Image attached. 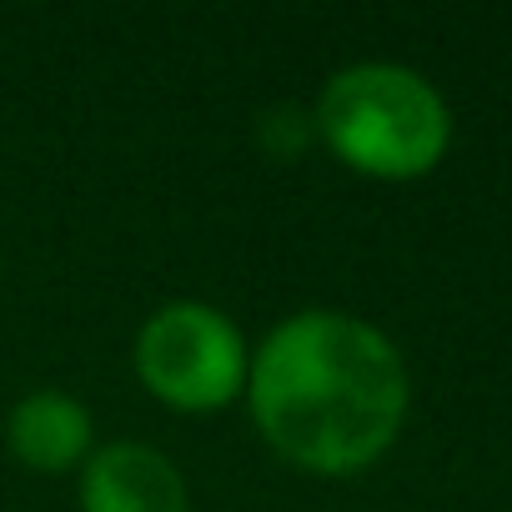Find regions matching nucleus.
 Segmentation results:
<instances>
[{
	"label": "nucleus",
	"instance_id": "f257e3e1",
	"mask_svg": "<svg viewBox=\"0 0 512 512\" xmlns=\"http://www.w3.org/2000/svg\"><path fill=\"white\" fill-rule=\"evenodd\" d=\"M251 417L302 472L342 477L377 462L407 417L402 352L352 312L287 317L246 372Z\"/></svg>",
	"mask_w": 512,
	"mask_h": 512
},
{
	"label": "nucleus",
	"instance_id": "f03ea898",
	"mask_svg": "<svg viewBox=\"0 0 512 512\" xmlns=\"http://www.w3.org/2000/svg\"><path fill=\"white\" fill-rule=\"evenodd\" d=\"M322 141L362 176L412 181L427 176L452 136L437 86L392 61H362L327 81L312 111Z\"/></svg>",
	"mask_w": 512,
	"mask_h": 512
},
{
	"label": "nucleus",
	"instance_id": "7ed1b4c3",
	"mask_svg": "<svg viewBox=\"0 0 512 512\" xmlns=\"http://www.w3.org/2000/svg\"><path fill=\"white\" fill-rule=\"evenodd\" d=\"M251 357L236 322L206 302H171L136 337L141 387L176 412H221L246 387Z\"/></svg>",
	"mask_w": 512,
	"mask_h": 512
},
{
	"label": "nucleus",
	"instance_id": "20e7f679",
	"mask_svg": "<svg viewBox=\"0 0 512 512\" xmlns=\"http://www.w3.org/2000/svg\"><path fill=\"white\" fill-rule=\"evenodd\" d=\"M186 482L171 457L146 442H111L86 457L81 512H186Z\"/></svg>",
	"mask_w": 512,
	"mask_h": 512
},
{
	"label": "nucleus",
	"instance_id": "39448f33",
	"mask_svg": "<svg viewBox=\"0 0 512 512\" xmlns=\"http://www.w3.org/2000/svg\"><path fill=\"white\" fill-rule=\"evenodd\" d=\"M91 437H96L91 412L61 387H41L21 397L6 422L11 452L36 472H71L76 462L91 457Z\"/></svg>",
	"mask_w": 512,
	"mask_h": 512
},
{
	"label": "nucleus",
	"instance_id": "423d86ee",
	"mask_svg": "<svg viewBox=\"0 0 512 512\" xmlns=\"http://www.w3.org/2000/svg\"><path fill=\"white\" fill-rule=\"evenodd\" d=\"M312 131H317V121H312L307 111H292V106L262 116V141H267V151H272L277 161H292V156L307 146Z\"/></svg>",
	"mask_w": 512,
	"mask_h": 512
}]
</instances>
